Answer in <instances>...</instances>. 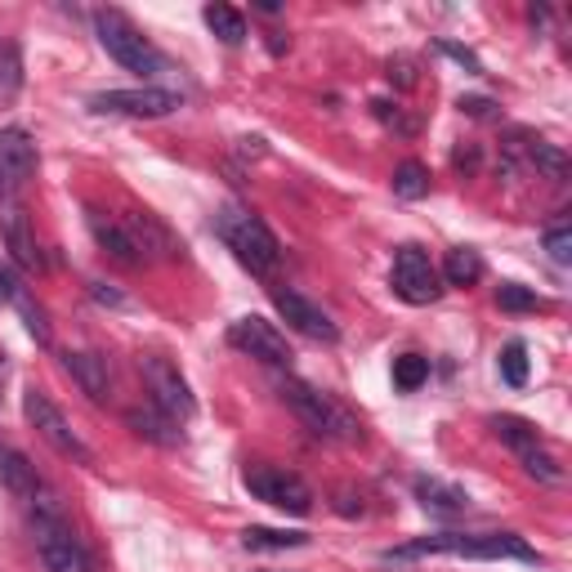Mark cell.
Returning a JSON list of instances; mask_svg holds the SVG:
<instances>
[{"mask_svg":"<svg viewBox=\"0 0 572 572\" xmlns=\"http://www.w3.org/2000/svg\"><path fill=\"white\" fill-rule=\"evenodd\" d=\"M420 554H457V559H519V563H537V550L515 537V532H435V537H416L398 550H385V563H407Z\"/></svg>","mask_w":572,"mask_h":572,"instance_id":"6da1fadb","label":"cell"},{"mask_svg":"<svg viewBox=\"0 0 572 572\" xmlns=\"http://www.w3.org/2000/svg\"><path fill=\"white\" fill-rule=\"evenodd\" d=\"M32 532H36V550L50 572H95L90 550L72 532V524L63 519V506L45 487L32 496Z\"/></svg>","mask_w":572,"mask_h":572,"instance_id":"7a4b0ae2","label":"cell"},{"mask_svg":"<svg viewBox=\"0 0 572 572\" xmlns=\"http://www.w3.org/2000/svg\"><path fill=\"white\" fill-rule=\"evenodd\" d=\"M215 229H220L224 246L238 255V264L251 268L255 277H268L277 268L282 246H277V238L268 233V224L260 220V215H251L242 206H224L220 215H215Z\"/></svg>","mask_w":572,"mask_h":572,"instance_id":"3957f363","label":"cell"},{"mask_svg":"<svg viewBox=\"0 0 572 572\" xmlns=\"http://www.w3.org/2000/svg\"><path fill=\"white\" fill-rule=\"evenodd\" d=\"M277 394H282V403L292 407L318 439H336V443H358L363 439V425H358L340 403H331L322 389H314L309 381H296V376H286V381H277Z\"/></svg>","mask_w":572,"mask_h":572,"instance_id":"277c9868","label":"cell"},{"mask_svg":"<svg viewBox=\"0 0 572 572\" xmlns=\"http://www.w3.org/2000/svg\"><path fill=\"white\" fill-rule=\"evenodd\" d=\"M95 32H99V45L125 67V72H143V77H148V72H157L166 58L157 54V45L143 36L121 10H99L95 14Z\"/></svg>","mask_w":572,"mask_h":572,"instance_id":"5b68a950","label":"cell"},{"mask_svg":"<svg viewBox=\"0 0 572 572\" xmlns=\"http://www.w3.org/2000/svg\"><path fill=\"white\" fill-rule=\"evenodd\" d=\"M242 483L255 501H264V506L282 510V515H309L314 510V492L300 474L282 470V465H246L242 470Z\"/></svg>","mask_w":572,"mask_h":572,"instance_id":"8992f818","label":"cell"},{"mask_svg":"<svg viewBox=\"0 0 572 572\" xmlns=\"http://www.w3.org/2000/svg\"><path fill=\"white\" fill-rule=\"evenodd\" d=\"M139 372H143V385H148V394H153V407L166 411L175 425L188 420V416L197 411V398H193L188 381L179 376V367L170 363V358H162V353H143V358H139Z\"/></svg>","mask_w":572,"mask_h":572,"instance_id":"52a82bcc","label":"cell"},{"mask_svg":"<svg viewBox=\"0 0 572 572\" xmlns=\"http://www.w3.org/2000/svg\"><path fill=\"white\" fill-rule=\"evenodd\" d=\"M23 411H28V420L36 425V435H41L58 457L77 461V465H95V452L81 443V435L67 425V416H63L41 389H28V394H23Z\"/></svg>","mask_w":572,"mask_h":572,"instance_id":"ba28073f","label":"cell"},{"mask_svg":"<svg viewBox=\"0 0 572 572\" xmlns=\"http://www.w3.org/2000/svg\"><path fill=\"white\" fill-rule=\"evenodd\" d=\"M389 282H394V296L407 300V305H435L443 296V277H439V268L429 264V255L420 246H403L394 255Z\"/></svg>","mask_w":572,"mask_h":572,"instance_id":"9c48e42d","label":"cell"},{"mask_svg":"<svg viewBox=\"0 0 572 572\" xmlns=\"http://www.w3.org/2000/svg\"><path fill=\"white\" fill-rule=\"evenodd\" d=\"M90 108L117 117H170L175 108H184V99L162 86H139V90H103L90 99Z\"/></svg>","mask_w":572,"mask_h":572,"instance_id":"30bf717a","label":"cell"},{"mask_svg":"<svg viewBox=\"0 0 572 572\" xmlns=\"http://www.w3.org/2000/svg\"><path fill=\"white\" fill-rule=\"evenodd\" d=\"M229 344L242 349V353H251V358H260V363H268V367H286V363H292L286 336H282L268 318H260V314L238 318V322L229 327Z\"/></svg>","mask_w":572,"mask_h":572,"instance_id":"8fae6325","label":"cell"},{"mask_svg":"<svg viewBox=\"0 0 572 572\" xmlns=\"http://www.w3.org/2000/svg\"><path fill=\"white\" fill-rule=\"evenodd\" d=\"M121 229H125V238H130V246L139 251V264L143 260H179V242H175V233L157 220L153 210H125L121 215Z\"/></svg>","mask_w":572,"mask_h":572,"instance_id":"7c38bea8","label":"cell"},{"mask_svg":"<svg viewBox=\"0 0 572 572\" xmlns=\"http://www.w3.org/2000/svg\"><path fill=\"white\" fill-rule=\"evenodd\" d=\"M273 305H277V314L292 322L300 336H309V340H336L340 336V327L331 322V314L322 309V305H314L309 296H300V292H292V286H273Z\"/></svg>","mask_w":572,"mask_h":572,"instance_id":"4fadbf2b","label":"cell"},{"mask_svg":"<svg viewBox=\"0 0 572 572\" xmlns=\"http://www.w3.org/2000/svg\"><path fill=\"white\" fill-rule=\"evenodd\" d=\"M36 170V143L28 130H0V197H14Z\"/></svg>","mask_w":572,"mask_h":572,"instance_id":"5bb4252c","label":"cell"},{"mask_svg":"<svg viewBox=\"0 0 572 572\" xmlns=\"http://www.w3.org/2000/svg\"><path fill=\"white\" fill-rule=\"evenodd\" d=\"M0 238H6L10 255L19 260V268H28V273H41V268H45V255H41L32 229H28V215H23V210L10 206L6 215H0Z\"/></svg>","mask_w":572,"mask_h":572,"instance_id":"9a60e30c","label":"cell"},{"mask_svg":"<svg viewBox=\"0 0 572 572\" xmlns=\"http://www.w3.org/2000/svg\"><path fill=\"white\" fill-rule=\"evenodd\" d=\"M63 367L72 372V381L81 385V394H90L95 403H103L112 394V372H108V358L103 353H67Z\"/></svg>","mask_w":572,"mask_h":572,"instance_id":"2e32d148","label":"cell"},{"mask_svg":"<svg viewBox=\"0 0 572 572\" xmlns=\"http://www.w3.org/2000/svg\"><path fill=\"white\" fill-rule=\"evenodd\" d=\"M416 501L429 515H443V519H457L470 510V496L443 479H416Z\"/></svg>","mask_w":572,"mask_h":572,"instance_id":"e0dca14e","label":"cell"},{"mask_svg":"<svg viewBox=\"0 0 572 572\" xmlns=\"http://www.w3.org/2000/svg\"><path fill=\"white\" fill-rule=\"evenodd\" d=\"M0 487H10V492L23 496V501H32V496L41 492L36 465H32L19 448H10V443H0Z\"/></svg>","mask_w":572,"mask_h":572,"instance_id":"ac0fdd59","label":"cell"},{"mask_svg":"<svg viewBox=\"0 0 572 572\" xmlns=\"http://www.w3.org/2000/svg\"><path fill=\"white\" fill-rule=\"evenodd\" d=\"M125 425L134 429L139 439L162 443V448H175V443L184 439V435H179V425H175L166 411H157V407H148V411H143V407H130V411H125Z\"/></svg>","mask_w":572,"mask_h":572,"instance_id":"d6986e66","label":"cell"},{"mask_svg":"<svg viewBox=\"0 0 572 572\" xmlns=\"http://www.w3.org/2000/svg\"><path fill=\"white\" fill-rule=\"evenodd\" d=\"M86 224H90L95 242H99L117 264H139V251L130 246V238H125V229H121L117 220H108V215H99V210H86Z\"/></svg>","mask_w":572,"mask_h":572,"instance_id":"ffe728a7","label":"cell"},{"mask_svg":"<svg viewBox=\"0 0 572 572\" xmlns=\"http://www.w3.org/2000/svg\"><path fill=\"white\" fill-rule=\"evenodd\" d=\"M439 277L448 286H474L483 277V255L474 246H452L448 260H443V268H439Z\"/></svg>","mask_w":572,"mask_h":572,"instance_id":"44dd1931","label":"cell"},{"mask_svg":"<svg viewBox=\"0 0 572 572\" xmlns=\"http://www.w3.org/2000/svg\"><path fill=\"white\" fill-rule=\"evenodd\" d=\"M201 19H206V28L220 36L224 45H242V41H246V19H242L233 6H206Z\"/></svg>","mask_w":572,"mask_h":572,"instance_id":"7402d4cb","label":"cell"},{"mask_svg":"<svg viewBox=\"0 0 572 572\" xmlns=\"http://www.w3.org/2000/svg\"><path fill=\"white\" fill-rule=\"evenodd\" d=\"M242 546L246 550H300V546H309V537L305 532H282V528H246Z\"/></svg>","mask_w":572,"mask_h":572,"instance_id":"603a6c76","label":"cell"},{"mask_svg":"<svg viewBox=\"0 0 572 572\" xmlns=\"http://www.w3.org/2000/svg\"><path fill=\"white\" fill-rule=\"evenodd\" d=\"M492 429H496V439H501V443H510L515 452L541 443V435H537V429H532L524 416H492Z\"/></svg>","mask_w":572,"mask_h":572,"instance_id":"cb8c5ba5","label":"cell"},{"mask_svg":"<svg viewBox=\"0 0 572 572\" xmlns=\"http://www.w3.org/2000/svg\"><path fill=\"white\" fill-rule=\"evenodd\" d=\"M425 381H429V358H420V353H398V358H394V385H398L403 394L420 389Z\"/></svg>","mask_w":572,"mask_h":572,"instance_id":"d4e9b609","label":"cell"},{"mask_svg":"<svg viewBox=\"0 0 572 572\" xmlns=\"http://www.w3.org/2000/svg\"><path fill=\"white\" fill-rule=\"evenodd\" d=\"M429 193V170L420 166V162H403L398 170H394V197H403V201H420Z\"/></svg>","mask_w":572,"mask_h":572,"instance_id":"484cf974","label":"cell"},{"mask_svg":"<svg viewBox=\"0 0 572 572\" xmlns=\"http://www.w3.org/2000/svg\"><path fill=\"white\" fill-rule=\"evenodd\" d=\"M501 381L524 389L528 385V344L524 340H510L506 349H501Z\"/></svg>","mask_w":572,"mask_h":572,"instance_id":"4316f807","label":"cell"},{"mask_svg":"<svg viewBox=\"0 0 572 572\" xmlns=\"http://www.w3.org/2000/svg\"><path fill=\"white\" fill-rule=\"evenodd\" d=\"M496 305L506 309V314H532V309H546V300H541L537 292H528V286H519V282H501Z\"/></svg>","mask_w":572,"mask_h":572,"instance_id":"83f0119b","label":"cell"},{"mask_svg":"<svg viewBox=\"0 0 572 572\" xmlns=\"http://www.w3.org/2000/svg\"><path fill=\"white\" fill-rule=\"evenodd\" d=\"M519 461H524V470L532 474V479H541V483H563V465L541 448V443H532V448H524L519 452Z\"/></svg>","mask_w":572,"mask_h":572,"instance_id":"f1b7e54d","label":"cell"},{"mask_svg":"<svg viewBox=\"0 0 572 572\" xmlns=\"http://www.w3.org/2000/svg\"><path fill=\"white\" fill-rule=\"evenodd\" d=\"M528 166H532V170H546L550 179H563V175H568V157L554 148V143H541V139L528 143Z\"/></svg>","mask_w":572,"mask_h":572,"instance_id":"f546056e","label":"cell"},{"mask_svg":"<svg viewBox=\"0 0 572 572\" xmlns=\"http://www.w3.org/2000/svg\"><path fill=\"white\" fill-rule=\"evenodd\" d=\"M23 86V58L19 45H0V99H14Z\"/></svg>","mask_w":572,"mask_h":572,"instance_id":"4dcf8cb0","label":"cell"},{"mask_svg":"<svg viewBox=\"0 0 572 572\" xmlns=\"http://www.w3.org/2000/svg\"><path fill=\"white\" fill-rule=\"evenodd\" d=\"M10 300L19 305V314H23L28 331H32V340H36V344H50V322H45V309H41V305H32V296L23 292V286H14V296H10Z\"/></svg>","mask_w":572,"mask_h":572,"instance_id":"1f68e13d","label":"cell"},{"mask_svg":"<svg viewBox=\"0 0 572 572\" xmlns=\"http://www.w3.org/2000/svg\"><path fill=\"white\" fill-rule=\"evenodd\" d=\"M546 251H550L554 264H572V229H568V224H554V229L546 233Z\"/></svg>","mask_w":572,"mask_h":572,"instance_id":"d6a6232c","label":"cell"},{"mask_svg":"<svg viewBox=\"0 0 572 572\" xmlns=\"http://www.w3.org/2000/svg\"><path fill=\"white\" fill-rule=\"evenodd\" d=\"M465 117H479V121H487V117H496V103L492 99H483V95H461V103H457Z\"/></svg>","mask_w":572,"mask_h":572,"instance_id":"836d02e7","label":"cell"},{"mask_svg":"<svg viewBox=\"0 0 572 572\" xmlns=\"http://www.w3.org/2000/svg\"><path fill=\"white\" fill-rule=\"evenodd\" d=\"M389 81H398L403 90L416 86V63L411 58H389Z\"/></svg>","mask_w":572,"mask_h":572,"instance_id":"e575fe53","label":"cell"},{"mask_svg":"<svg viewBox=\"0 0 572 572\" xmlns=\"http://www.w3.org/2000/svg\"><path fill=\"white\" fill-rule=\"evenodd\" d=\"M439 50H443V54H452L457 63H465L470 72H483V63H479V58H474V54H470L465 45H452V41H439Z\"/></svg>","mask_w":572,"mask_h":572,"instance_id":"d590c367","label":"cell"},{"mask_svg":"<svg viewBox=\"0 0 572 572\" xmlns=\"http://www.w3.org/2000/svg\"><path fill=\"white\" fill-rule=\"evenodd\" d=\"M90 292H95V300H103V305H121V292H112L108 282H90Z\"/></svg>","mask_w":572,"mask_h":572,"instance_id":"8d00e7d4","label":"cell"},{"mask_svg":"<svg viewBox=\"0 0 572 572\" xmlns=\"http://www.w3.org/2000/svg\"><path fill=\"white\" fill-rule=\"evenodd\" d=\"M14 296V277L6 273V268H0V300H10Z\"/></svg>","mask_w":572,"mask_h":572,"instance_id":"74e56055","label":"cell"},{"mask_svg":"<svg viewBox=\"0 0 572 572\" xmlns=\"http://www.w3.org/2000/svg\"><path fill=\"white\" fill-rule=\"evenodd\" d=\"M457 166H470V170H474V166H479V153H474V148H461V153H457Z\"/></svg>","mask_w":572,"mask_h":572,"instance_id":"f35d334b","label":"cell"}]
</instances>
